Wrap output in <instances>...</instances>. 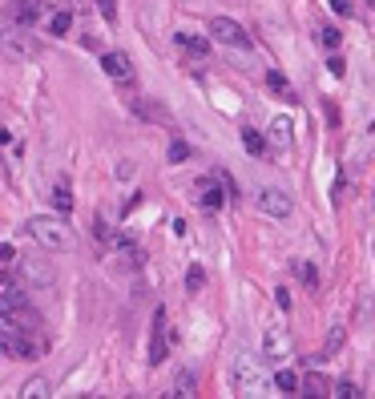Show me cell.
Returning a JSON list of instances; mask_svg holds the SVG:
<instances>
[{
    "mask_svg": "<svg viewBox=\"0 0 375 399\" xmlns=\"http://www.w3.org/2000/svg\"><path fill=\"white\" fill-rule=\"evenodd\" d=\"M24 234L33 238L37 246H45V250H73V246H77L73 226L65 218H57V214H33V218L24 222Z\"/></svg>",
    "mask_w": 375,
    "mask_h": 399,
    "instance_id": "1",
    "label": "cell"
},
{
    "mask_svg": "<svg viewBox=\"0 0 375 399\" xmlns=\"http://www.w3.org/2000/svg\"><path fill=\"white\" fill-rule=\"evenodd\" d=\"M230 387H235L238 396H262V391H271V379H266L262 359L238 351L235 363H230Z\"/></svg>",
    "mask_w": 375,
    "mask_h": 399,
    "instance_id": "2",
    "label": "cell"
},
{
    "mask_svg": "<svg viewBox=\"0 0 375 399\" xmlns=\"http://www.w3.org/2000/svg\"><path fill=\"white\" fill-rule=\"evenodd\" d=\"M0 351L12 359H37L45 351V339L41 331H0Z\"/></svg>",
    "mask_w": 375,
    "mask_h": 399,
    "instance_id": "3",
    "label": "cell"
},
{
    "mask_svg": "<svg viewBox=\"0 0 375 399\" xmlns=\"http://www.w3.org/2000/svg\"><path fill=\"white\" fill-rule=\"evenodd\" d=\"M37 53H41V45H37L33 33H24V28H0V57H8V61H33Z\"/></svg>",
    "mask_w": 375,
    "mask_h": 399,
    "instance_id": "4",
    "label": "cell"
},
{
    "mask_svg": "<svg viewBox=\"0 0 375 399\" xmlns=\"http://www.w3.org/2000/svg\"><path fill=\"white\" fill-rule=\"evenodd\" d=\"M210 37L218 41V45L238 48V53H250V48H255L250 33H246L238 21H230V17H214V21H210Z\"/></svg>",
    "mask_w": 375,
    "mask_h": 399,
    "instance_id": "5",
    "label": "cell"
},
{
    "mask_svg": "<svg viewBox=\"0 0 375 399\" xmlns=\"http://www.w3.org/2000/svg\"><path fill=\"white\" fill-rule=\"evenodd\" d=\"M255 206H258V214H266V218H291V210H295L291 194L279 186H258Z\"/></svg>",
    "mask_w": 375,
    "mask_h": 399,
    "instance_id": "6",
    "label": "cell"
},
{
    "mask_svg": "<svg viewBox=\"0 0 375 399\" xmlns=\"http://www.w3.org/2000/svg\"><path fill=\"white\" fill-rule=\"evenodd\" d=\"M291 335L286 327L279 323H271V327H262V363H282V359H291Z\"/></svg>",
    "mask_w": 375,
    "mask_h": 399,
    "instance_id": "7",
    "label": "cell"
},
{
    "mask_svg": "<svg viewBox=\"0 0 375 399\" xmlns=\"http://www.w3.org/2000/svg\"><path fill=\"white\" fill-rule=\"evenodd\" d=\"M165 306L154 310V331H149V367H162L165 363Z\"/></svg>",
    "mask_w": 375,
    "mask_h": 399,
    "instance_id": "8",
    "label": "cell"
},
{
    "mask_svg": "<svg viewBox=\"0 0 375 399\" xmlns=\"http://www.w3.org/2000/svg\"><path fill=\"white\" fill-rule=\"evenodd\" d=\"M21 275H24V282H33V286H53V282H57V270H53V262L37 259V254L21 262Z\"/></svg>",
    "mask_w": 375,
    "mask_h": 399,
    "instance_id": "9",
    "label": "cell"
},
{
    "mask_svg": "<svg viewBox=\"0 0 375 399\" xmlns=\"http://www.w3.org/2000/svg\"><path fill=\"white\" fill-rule=\"evenodd\" d=\"M129 109H134L138 118H145V121H158V125H165V129H174V113H170L165 105H158V101H149V97L129 101Z\"/></svg>",
    "mask_w": 375,
    "mask_h": 399,
    "instance_id": "10",
    "label": "cell"
},
{
    "mask_svg": "<svg viewBox=\"0 0 375 399\" xmlns=\"http://www.w3.org/2000/svg\"><path fill=\"white\" fill-rule=\"evenodd\" d=\"M101 69L109 73L113 81H129L134 77V65H129L125 53H101Z\"/></svg>",
    "mask_w": 375,
    "mask_h": 399,
    "instance_id": "11",
    "label": "cell"
},
{
    "mask_svg": "<svg viewBox=\"0 0 375 399\" xmlns=\"http://www.w3.org/2000/svg\"><path fill=\"white\" fill-rule=\"evenodd\" d=\"M198 194H202L198 202H202L206 210H222V206H226V189L218 186V178H214V182H198Z\"/></svg>",
    "mask_w": 375,
    "mask_h": 399,
    "instance_id": "12",
    "label": "cell"
},
{
    "mask_svg": "<svg viewBox=\"0 0 375 399\" xmlns=\"http://www.w3.org/2000/svg\"><path fill=\"white\" fill-rule=\"evenodd\" d=\"M291 129H295V125H291V118H286V113H279V118L271 121V145H275V149H286V145H291Z\"/></svg>",
    "mask_w": 375,
    "mask_h": 399,
    "instance_id": "13",
    "label": "cell"
},
{
    "mask_svg": "<svg viewBox=\"0 0 375 399\" xmlns=\"http://www.w3.org/2000/svg\"><path fill=\"white\" fill-rule=\"evenodd\" d=\"M174 41H178V48L190 53V57H206V53H210V41H206V37H194V33H178Z\"/></svg>",
    "mask_w": 375,
    "mask_h": 399,
    "instance_id": "14",
    "label": "cell"
},
{
    "mask_svg": "<svg viewBox=\"0 0 375 399\" xmlns=\"http://www.w3.org/2000/svg\"><path fill=\"white\" fill-rule=\"evenodd\" d=\"M242 145H246L250 158H266V154H271V141L262 138L258 129H242Z\"/></svg>",
    "mask_w": 375,
    "mask_h": 399,
    "instance_id": "15",
    "label": "cell"
},
{
    "mask_svg": "<svg viewBox=\"0 0 375 399\" xmlns=\"http://www.w3.org/2000/svg\"><path fill=\"white\" fill-rule=\"evenodd\" d=\"M331 387H327V379L319 375V371H311V375L299 379V396H311V399H319V396H327Z\"/></svg>",
    "mask_w": 375,
    "mask_h": 399,
    "instance_id": "16",
    "label": "cell"
},
{
    "mask_svg": "<svg viewBox=\"0 0 375 399\" xmlns=\"http://www.w3.org/2000/svg\"><path fill=\"white\" fill-rule=\"evenodd\" d=\"M170 396H178V399L198 396V375H194V371H178V379H174V391H170Z\"/></svg>",
    "mask_w": 375,
    "mask_h": 399,
    "instance_id": "17",
    "label": "cell"
},
{
    "mask_svg": "<svg viewBox=\"0 0 375 399\" xmlns=\"http://www.w3.org/2000/svg\"><path fill=\"white\" fill-rule=\"evenodd\" d=\"M12 17H17V24H37V17H41V4L37 0H17V8H12Z\"/></svg>",
    "mask_w": 375,
    "mask_h": 399,
    "instance_id": "18",
    "label": "cell"
},
{
    "mask_svg": "<svg viewBox=\"0 0 375 399\" xmlns=\"http://www.w3.org/2000/svg\"><path fill=\"white\" fill-rule=\"evenodd\" d=\"M275 387H279L282 396H299V375H295V371H286V367H282L279 375H275Z\"/></svg>",
    "mask_w": 375,
    "mask_h": 399,
    "instance_id": "19",
    "label": "cell"
},
{
    "mask_svg": "<svg viewBox=\"0 0 375 399\" xmlns=\"http://www.w3.org/2000/svg\"><path fill=\"white\" fill-rule=\"evenodd\" d=\"M315 37H319V45L327 48V53H335V48L343 45V33H339V28H327V24H323V28H319Z\"/></svg>",
    "mask_w": 375,
    "mask_h": 399,
    "instance_id": "20",
    "label": "cell"
},
{
    "mask_svg": "<svg viewBox=\"0 0 375 399\" xmlns=\"http://www.w3.org/2000/svg\"><path fill=\"white\" fill-rule=\"evenodd\" d=\"M69 28H73V8H65V12H57V17L48 21V33H53V37H65Z\"/></svg>",
    "mask_w": 375,
    "mask_h": 399,
    "instance_id": "21",
    "label": "cell"
},
{
    "mask_svg": "<svg viewBox=\"0 0 375 399\" xmlns=\"http://www.w3.org/2000/svg\"><path fill=\"white\" fill-rule=\"evenodd\" d=\"M266 85H271V89H275L279 97H295V89H291V81H286V77H282L279 69H271V73H266Z\"/></svg>",
    "mask_w": 375,
    "mask_h": 399,
    "instance_id": "22",
    "label": "cell"
},
{
    "mask_svg": "<svg viewBox=\"0 0 375 399\" xmlns=\"http://www.w3.org/2000/svg\"><path fill=\"white\" fill-rule=\"evenodd\" d=\"M45 396H53L45 379H28V383L21 387V399H45Z\"/></svg>",
    "mask_w": 375,
    "mask_h": 399,
    "instance_id": "23",
    "label": "cell"
},
{
    "mask_svg": "<svg viewBox=\"0 0 375 399\" xmlns=\"http://www.w3.org/2000/svg\"><path fill=\"white\" fill-rule=\"evenodd\" d=\"M186 158H190V145H186L182 138H174V141H170V154H165V162H170V165H182Z\"/></svg>",
    "mask_w": 375,
    "mask_h": 399,
    "instance_id": "24",
    "label": "cell"
},
{
    "mask_svg": "<svg viewBox=\"0 0 375 399\" xmlns=\"http://www.w3.org/2000/svg\"><path fill=\"white\" fill-rule=\"evenodd\" d=\"M53 206H57V210H73V194H69V186H57V189H53Z\"/></svg>",
    "mask_w": 375,
    "mask_h": 399,
    "instance_id": "25",
    "label": "cell"
},
{
    "mask_svg": "<svg viewBox=\"0 0 375 399\" xmlns=\"http://www.w3.org/2000/svg\"><path fill=\"white\" fill-rule=\"evenodd\" d=\"M97 4V12L105 17V21H118V0H93Z\"/></svg>",
    "mask_w": 375,
    "mask_h": 399,
    "instance_id": "26",
    "label": "cell"
},
{
    "mask_svg": "<svg viewBox=\"0 0 375 399\" xmlns=\"http://www.w3.org/2000/svg\"><path fill=\"white\" fill-rule=\"evenodd\" d=\"M202 282H206V270H202V266H190V270H186V286H190V290H198Z\"/></svg>",
    "mask_w": 375,
    "mask_h": 399,
    "instance_id": "27",
    "label": "cell"
},
{
    "mask_svg": "<svg viewBox=\"0 0 375 399\" xmlns=\"http://www.w3.org/2000/svg\"><path fill=\"white\" fill-rule=\"evenodd\" d=\"M214 178H218V186L226 189V198H235V194H238V186H235V178H230V174H226V169H218V174H214Z\"/></svg>",
    "mask_w": 375,
    "mask_h": 399,
    "instance_id": "28",
    "label": "cell"
},
{
    "mask_svg": "<svg viewBox=\"0 0 375 399\" xmlns=\"http://www.w3.org/2000/svg\"><path fill=\"white\" fill-rule=\"evenodd\" d=\"M331 12H335V17H351L355 0H331Z\"/></svg>",
    "mask_w": 375,
    "mask_h": 399,
    "instance_id": "29",
    "label": "cell"
},
{
    "mask_svg": "<svg viewBox=\"0 0 375 399\" xmlns=\"http://www.w3.org/2000/svg\"><path fill=\"white\" fill-rule=\"evenodd\" d=\"M299 275H303V282L311 286V290L319 286V275H315V266H307V262H299Z\"/></svg>",
    "mask_w": 375,
    "mask_h": 399,
    "instance_id": "30",
    "label": "cell"
},
{
    "mask_svg": "<svg viewBox=\"0 0 375 399\" xmlns=\"http://www.w3.org/2000/svg\"><path fill=\"white\" fill-rule=\"evenodd\" d=\"M331 396H339V399H355V396H359V387H355V383H339V387H335Z\"/></svg>",
    "mask_w": 375,
    "mask_h": 399,
    "instance_id": "31",
    "label": "cell"
},
{
    "mask_svg": "<svg viewBox=\"0 0 375 399\" xmlns=\"http://www.w3.org/2000/svg\"><path fill=\"white\" fill-rule=\"evenodd\" d=\"M327 69H331V77H343V73H347V65H343V57H331Z\"/></svg>",
    "mask_w": 375,
    "mask_h": 399,
    "instance_id": "32",
    "label": "cell"
},
{
    "mask_svg": "<svg viewBox=\"0 0 375 399\" xmlns=\"http://www.w3.org/2000/svg\"><path fill=\"white\" fill-rule=\"evenodd\" d=\"M275 303H279V310H291V290H275Z\"/></svg>",
    "mask_w": 375,
    "mask_h": 399,
    "instance_id": "33",
    "label": "cell"
},
{
    "mask_svg": "<svg viewBox=\"0 0 375 399\" xmlns=\"http://www.w3.org/2000/svg\"><path fill=\"white\" fill-rule=\"evenodd\" d=\"M17 259V250H12V246H8V242H4V246H0V262H4V266H8V262Z\"/></svg>",
    "mask_w": 375,
    "mask_h": 399,
    "instance_id": "34",
    "label": "cell"
},
{
    "mask_svg": "<svg viewBox=\"0 0 375 399\" xmlns=\"http://www.w3.org/2000/svg\"><path fill=\"white\" fill-rule=\"evenodd\" d=\"M339 343H343V331L335 327V331H331V343H327V351H335V347H339Z\"/></svg>",
    "mask_w": 375,
    "mask_h": 399,
    "instance_id": "35",
    "label": "cell"
}]
</instances>
